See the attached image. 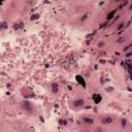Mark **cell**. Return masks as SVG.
<instances>
[{
    "instance_id": "obj_1",
    "label": "cell",
    "mask_w": 132,
    "mask_h": 132,
    "mask_svg": "<svg viewBox=\"0 0 132 132\" xmlns=\"http://www.w3.org/2000/svg\"><path fill=\"white\" fill-rule=\"evenodd\" d=\"M20 107L23 109L24 112L27 113V115H32L34 112V109H35L34 104L29 100H23L20 104Z\"/></svg>"
},
{
    "instance_id": "obj_2",
    "label": "cell",
    "mask_w": 132,
    "mask_h": 132,
    "mask_svg": "<svg viewBox=\"0 0 132 132\" xmlns=\"http://www.w3.org/2000/svg\"><path fill=\"white\" fill-rule=\"evenodd\" d=\"M81 121L83 122V124L87 126H93L95 124V119L90 116V115H84L81 117Z\"/></svg>"
},
{
    "instance_id": "obj_3",
    "label": "cell",
    "mask_w": 132,
    "mask_h": 132,
    "mask_svg": "<svg viewBox=\"0 0 132 132\" xmlns=\"http://www.w3.org/2000/svg\"><path fill=\"white\" fill-rule=\"evenodd\" d=\"M113 122H115V118L112 116H104L100 120V124L102 126H108V125H111Z\"/></svg>"
},
{
    "instance_id": "obj_4",
    "label": "cell",
    "mask_w": 132,
    "mask_h": 132,
    "mask_svg": "<svg viewBox=\"0 0 132 132\" xmlns=\"http://www.w3.org/2000/svg\"><path fill=\"white\" fill-rule=\"evenodd\" d=\"M86 100L84 98H76L72 101V106L73 108H82L85 106Z\"/></svg>"
},
{
    "instance_id": "obj_5",
    "label": "cell",
    "mask_w": 132,
    "mask_h": 132,
    "mask_svg": "<svg viewBox=\"0 0 132 132\" xmlns=\"http://www.w3.org/2000/svg\"><path fill=\"white\" fill-rule=\"evenodd\" d=\"M59 90H60V88H59L58 83L54 82V83H52V84H51V91H52L53 94H55V95L58 94V93H59Z\"/></svg>"
},
{
    "instance_id": "obj_6",
    "label": "cell",
    "mask_w": 132,
    "mask_h": 132,
    "mask_svg": "<svg viewBox=\"0 0 132 132\" xmlns=\"http://www.w3.org/2000/svg\"><path fill=\"white\" fill-rule=\"evenodd\" d=\"M128 126V120L126 118H122L121 119V127L122 128H126Z\"/></svg>"
},
{
    "instance_id": "obj_7",
    "label": "cell",
    "mask_w": 132,
    "mask_h": 132,
    "mask_svg": "<svg viewBox=\"0 0 132 132\" xmlns=\"http://www.w3.org/2000/svg\"><path fill=\"white\" fill-rule=\"evenodd\" d=\"M125 25H126V22L125 21H122L118 24L117 26V30H122V29H124L125 28Z\"/></svg>"
},
{
    "instance_id": "obj_8",
    "label": "cell",
    "mask_w": 132,
    "mask_h": 132,
    "mask_svg": "<svg viewBox=\"0 0 132 132\" xmlns=\"http://www.w3.org/2000/svg\"><path fill=\"white\" fill-rule=\"evenodd\" d=\"M105 46V41L104 40H100L98 43H97V47L99 48V49H101V48H103Z\"/></svg>"
},
{
    "instance_id": "obj_9",
    "label": "cell",
    "mask_w": 132,
    "mask_h": 132,
    "mask_svg": "<svg viewBox=\"0 0 132 132\" xmlns=\"http://www.w3.org/2000/svg\"><path fill=\"white\" fill-rule=\"evenodd\" d=\"M132 48V46L131 45H128V46H126L124 49H123V52H124V53H126V52H129V51H131L130 49Z\"/></svg>"
},
{
    "instance_id": "obj_10",
    "label": "cell",
    "mask_w": 132,
    "mask_h": 132,
    "mask_svg": "<svg viewBox=\"0 0 132 132\" xmlns=\"http://www.w3.org/2000/svg\"><path fill=\"white\" fill-rule=\"evenodd\" d=\"M126 40V38L125 37H120L118 40H117V43H122V42H124Z\"/></svg>"
},
{
    "instance_id": "obj_11",
    "label": "cell",
    "mask_w": 132,
    "mask_h": 132,
    "mask_svg": "<svg viewBox=\"0 0 132 132\" xmlns=\"http://www.w3.org/2000/svg\"><path fill=\"white\" fill-rule=\"evenodd\" d=\"M95 132H104V130H103L101 127H98V128L95 129Z\"/></svg>"
},
{
    "instance_id": "obj_12",
    "label": "cell",
    "mask_w": 132,
    "mask_h": 132,
    "mask_svg": "<svg viewBox=\"0 0 132 132\" xmlns=\"http://www.w3.org/2000/svg\"><path fill=\"white\" fill-rule=\"evenodd\" d=\"M80 132H92V131H90V130H81Z\"/></svg>"
},
{
    "instance_id": "obj_13",
    "label": "cell",
    "mask_w": 132,
    "mask_h": 132,
    "mask_svg": "<svg viewBox=\"0 0 132 132\" xmlns=\"http://www.w3.org/2000/svg\"><path fill=\"white\" fill-rule=\"evenodd\" d=\"M0 109H1V106H0Z\"/></svg>"
}]
</instances>
